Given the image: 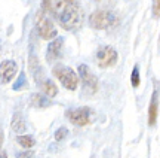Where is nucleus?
I'll return each mask as SVG.
<instances>
[{
    "label": "nucleus",
    "instance_id": "aec40b11",
    "mask_svg": "<svg viewBox=\"0 0 160 158\" xmlns=\"http://www.w3.org/2000/svg\"><path fill=\"white\" fill-rule=\"evenodd\" d=\"M2 145H3V131L0 130V148H2Z\"/></svg>",
    "mask_w": 160,
    "mask_h": 158
},
{
    "label": "nucleus",
    "instance_id": "ddd939ff",
    "mask_svg": "<svg viewBox=\"0 0 160 158\" xmlns=\"http://www.w3.org/2000/svg\"><path fill=\"white\" fill-rule=\"evenodd\" d=\"M42 88H43V93H45L46 95H49V97H55L58 94L57 85L52 81H49V79H45V81L42 82Z\"/></svg>",
    "mask_w": 160,
    "mask_h": 158
},
{
    "label": "nucleus",
    "instance_id": "f03ea898",
    "mask_svg": "<svg viewBox=\"0 0 160 158\" xmlns=\"http://www.w3.org/2000/svg\"><path fill=\"white\" fill-rule=\"evenodd\" d=\"M53 75L59 79L64 88H67L70 91H74L77 85H79V76L76 75V72L64 64H58L53 67Z\"/></svg>",
    "mask_w": 160,
    "mask_h": 158
},
{
    "label": "nucleus",
    "instance_id": "f3484780",
    "mask_svg": "<svg viewBox=\"0 0 160 158\" xmlns=\"http://www.w3.org/2000/svg\"><path fill=\"white\" fill-rule=\"evenodd\" d=\"M68 134V131H67V128L65 127H61V128H58L57 130V133H55V140H62L65 136Z\"/></svg>",
    "mask_w": 160,
    "mask_h": 158
},
{
    "label": "nucleus",
    "instance_id": "412c9836",
    "mask_svg": "<svg viewBox=\"0 0 160 158\" xmlns=\"http://www.w3.org/2000/svg\"><path fill=\"white\" fill-rule=\"evenodd\" d=\"M0 158H8V154L5 151H0Z\"/></svg>",
    "mask_w": 160,
    "mask_h": 158
},
{
    "label": "nucleus",
    "instance_id": "6ab92c4d",
    "mask_svg": "<svg viewBox=\"0 0 160 158\" xmlns=\"http://www.w3.org/2000/svg\"><path fill=\"white\" fill-rule=\"evenodd\" d=\"M17 158H34V152L31 151H25V152H19L17 155Z\"/></svg>",
    "mask_w": 160,
    "mask_h": 158
},
{
    "label": "nucleus",
    "instance_id": "423d86ee",
    "mask_svg": "<svg viewBox=\"0 0 160 158\" xmlns=\"http://www.w3.org/2000/svg\"><path fill=\"white\" fill-rule=\"evenodd\" d=\"M91 117H92V111L89 107H77V109H70L67 111V118L71 124L83 127L86 124L91 123Z\"/></svg>",
    "mask_w": 160,
    "mask_h": 158
},
{
    "label": "nucleus",
    "instance_id": "dca6fc26",
    "mask_svg": "<svg viewBox=\"0 0 160 158\" xmlns=\"http://www.w3.org/2000/svg\"><path fill=\"white\" fill-rule=\"evenodd\" d=\"M27 87V82H25V75L24 73H21L19 75V79H18V82L13 85V90H22V88Z\"/></svg>",
    "mask_w": 160,
    "mask_h": 158
},
{
    "label": "nucleus",
    "instance_id": "9d476101",
    "mask_svg": "<svg viewBox=\"0 0 160 158\" xmlns=\"http://www.w3.org/2000/svg\"><path fill=\"white\" fill-rule=\"evenodd\" d=\"M157 88H154L153 91V97L150 101V107H148V124L150 125H154L157 121V115H159V97H157Z\"/></svg>",
    "mask_w": 160,
    "mask_h": 158
},
{
    "label": "nucleus",
    "instance_id": "0eeeda50",
    "mask_svg": "<svg viewBox=\"0 0 160 158\" xmlns=\"http://www.w3.org/2000/svg\"><path fill=\"white\" fill-rule=\"evenodd\" d=\"M79 76H80V79H82V82H83L85 91H88V93H91V94L97 93L98 79L86 64H80L79 66Z\"/></svg>",
    "mask_w": 160,
    "mask_h": 158
},
{
    "label": "nucleus",
    "instance_id": "9b49d317",
    "mask_svg": "<svg viewBox=\"0 0 160 158\" xmlns=\"http://www.w3.org/2000/svg\"><path fill=\"white\" fill-rule=\"evenodd\" d=\"M11 127L12 130L17 133V134H21V133H25V130H27V125H25V121H24V118L21 113H15L13 117H12V121H11Z\"/></svg>",
    "mask_w": 160,
    "mask_h": 158
},
{
    "label": "nucleus",
    "instance_id": "a211bd4d",
    "mask_svg": "<svg viewBox=\"0 0 160 158\" xmlns=\"http://www.w3.org/2000/svg\"><path fill=\"white\" fill-rule=\"evenodd\" d=\"M153 15L160 17V0H153Z\"/></svg>",
    "mask_w": 160,
    "mask_h": 158
},
{
    "label": "nucleus",
    "instance_id": "6e6552de",
    "mask_svg": "<svg viewBox=\"0 0 160 158\" xmlns=\"http://www.w3.org/2000/svg\"><path fill=\"white\" fill-rule=\"evenodd\" d=\"M18 66L13 60H5L3 63H0V82L2 84H8L17 75Z\"/></svg>",
    "mask_w": 160,
    "mask_h": 158
},
{
    "label": "nucleus",
    "instance_id": "39448f33",
    "mask_svg": "<svg viewBox=\"0 0 160 158\" xmlns=\"http://www.w3.org/2000/svg\"><path fill=\"white\" fill-rule=\"evenodd\" d=\"M97 63L101 69H108L117 63V51L111 46H101L97 52Z\"/></svg>",
    "mask_w": 160,
    "mask_h": 158
},
{
    "label": "nucleus",
    "instance_id": "f257e3e1",
    "mask_svg": "<svg viewBox=\"0 0 160 158\" xmlns=\"http://www.w3.org/2000/svg\"><path fill=\"white\" fill-rule=\"evenodd\" d=\"M43 11L51 12L64 30H76L83 23V12L76 0H45Z\"/></svg>",
    "mask_w": 160,
    "mask_h": 158
},
{
    "label": "nucleus",
    "instance_id": "4468645a",
    "mask_svg": "<svg viewBox=\"0 0 160 158\" xmlns=\"http://www.w3.org/2000/svg\"><path fill=\"white\" fill-rule=\"evenodd\" d=\"M17 142L22 148H27V149H28V148H33L34 146V143H36V140H34V137H33V136H18Z\"/></svg>",
    "mask_w": 160,
    "mask_h": 158
},
{
    "label": "nucleus",
    "instance_id": "7ed1b4c3",
    "mask_svg": "<svg viewBox=\"0 0 160 158\" xmlns=\"http://www.w3.org/2000/svg\"><path fill=\"white\" fill-rule=\"evenodd\" d=\"M116 23H117V17L110 11H104V9H101V11L98 9V11L92 12L91 17H89V24L97 30H105L111 25H114Z\"/></svg>",
    "mask_w": 160,
    "mask_h": 158
},
{
    "label": "nucleus",
    "instance_id": "1a4fd4ad",
    "mask_svg": "<svg viewBox=\"0 0 160 158\" xmlns=\"http://www.w3.org/2000/svg\"><path fill=\"white\" fill-rule=\"evenodd\" d=\"M62 45H64V39L62 37H55L53 41L49 43L48 46V51H46V60L52 63L61 57V52H62Z\"/></svg>",
    "mask_w": 160,
    "mask_h": 158
},
{
    "label": "nucleus",
    "instance_id": "20e7f679",
    "mask_svg": "<svg viewBox=\"0 0 160 158\" xmlns=\"http://www.w3.org/2000/svg\"><path fill=\"white\" fill-rule=\"evenodd\" d=\"M46 14H48L46 11L39 12L37 19H36V29H37V33H39V36L42 39H45V41H52V39L57 37L58 33H57V29H55L53 23L48 18Z\"/></svg>",
    "mask_w": 160,
    "mask_h": 158
},
{
    "label": "nucleus",
    "instance_id": "2eb2a0df",
    "mask_svg": "<svg viewBox=\"0 0 160 158\" xmlns=\"http://www.w3.org/2000/svg\"><path fill=\"white\" fill-rule=\"evenodd\" d=\"M131 82H132V87H133V88L139 87V82H141V79H139V67H138V66H135V67H133V70H132Z\"/></svg>",
    "mask_w": 160,
    "mask_h": 158
},
{
    "label": "nucleus",
    "instance_id": "f8f14e48",
    "mask_svg": "<svg viewBox=\"0 0 160 158\" xmlns=\"http://www.w3.org/2000/svg\"><path fill=\"white\" fill-rule=\"evenodd\" d=\"M30 101L34 107H48V106H51L49 95H43V94H33Z\"/></svg>",
    "mask_w": 160,
    "mask_h": 158
}]
</instances>
